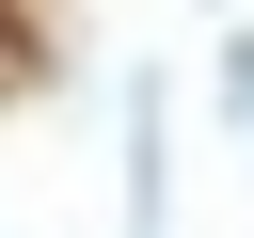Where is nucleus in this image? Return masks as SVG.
Masks as SVG:
<instances>
[{"label": "nucleus", "mask_w": 254, "mask_h": 238, "mask_svg": "<svg viewBox=\"0 0 254 238\" xmlns=\"http://www.w3.org/2000/svg\"><path fill=\"white\" fill-rule=\"evenodd\" d=\"M159 143H175V95L143 79L127 95V238H159Z\"/></svg>", "instance_id": "1"}]
</instances>
